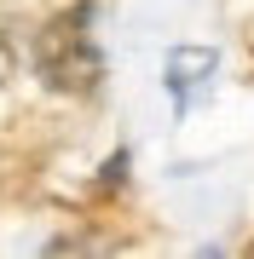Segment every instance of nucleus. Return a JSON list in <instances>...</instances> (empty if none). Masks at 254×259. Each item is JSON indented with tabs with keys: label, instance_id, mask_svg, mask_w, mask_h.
<instances>
[{
	"label": "nucleus",
	"instance_id": "f03ea898",
	"mask_svg": "<svg viewBox=\"0 0 254 259\" xmlns=\"http://www.w3.org/2000/svg\"><path fill=\"white\" fill-rule=\"evenodd\" d=\"M214 64H220V58L208 52V47H179V52L168 58V87H173V98L191 104V93L214 75Z\"/></svg>",
	"mask_w": 254,
	"mask_h": 259
},
{
	"label": "nucleus",
	"instance_id": "7ed1b4c3",
	"mask_svg": "<svg viewBox=\"0 0 254 259\" xmlns=\"http://www.w3.org/2000/svg\"><path fill=\"white\" fill-rule=\"evenodd\" d=\"M12 64H18V52H12V40L0 35V81H6V75H12Z\"/></svg>",
	"mask_w": 254,
	"mask_h": 259
},
{
	"label": "nucleus",
	"instance_id": "f257e3e1",
	"mask_svg": "<svg viewBox=\"0 0 254 259\" xmlns=\"http://www.w3.org/2000/svg\"><path fill=\"white\" fill-rule=\"evenodd\" d=\"M87 18H93V6H76L69 18L47 23V35H41L35 64L47 75V87H58V93H93L104 75V58H98V40L87 35Z\"/></svg>",
	"mask_w": 254,
	"mask_h": 259
}]
</instances>
